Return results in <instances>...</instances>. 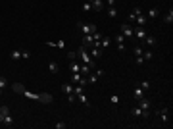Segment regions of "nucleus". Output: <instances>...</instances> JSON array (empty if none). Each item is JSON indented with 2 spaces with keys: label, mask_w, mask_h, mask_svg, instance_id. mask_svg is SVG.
Instances as JSON below:
<instances>
[{
  "label": "nucleus",
  "mask_w": 173,
  "mask_h": 129,
  "mask_svg": "<svg viewBox=\"0 0 173 129\" xmlns=\"http://www.w3.org/2000/svg\"><path fill=\"white\" fill-rule=\"evenodd\" d=\"M12 89H14L15 92H19V95L27 96V98H33V100H37V102H43V104H50V102L54 100V98H52V95H48V92H43V95H39V92H29L23 85H19V83H14Z\"/></svg>",
  "instance_id": "obj_1"
},
{
  "label": "nucleus",
  "mask_w": 173,
  "mask_h": 129,
  "mask_svg": "<svg viewBox=\"0 0 173 129\" xmlns=\"http://www.w3.org/2000/svg\"><path fill=\"white\" fill-rule=\"evenodd\" d=\"M10 58L12 60H29L31 58V52L27 48H15V50H12V54H10Z\"/></svg>",
  "instance_id": "obj_2"
},
{
  "label": "nucleus",
  "mask_w": 173,
  "mask_h": 129,
  "mask_svg": "<svg viewBox=\"0 0 173 129\" xmlns=\"http://www.w3.org/2000/svg\"><path fill=\"white\" fill-rule=\"evenodd\" d=\"M77 29H79V31H83V35H92L94 31H98L94 23H81V21L77 23Z\"/></svg>",
  "instance_id": "obj_3"
},
{
  "label": "nucleus",
  "mask_w": 173,
  "mask_h": 129,
  "mask_svg": "<svg viewBox=\"0 0 173 129\" xmlns=\"http://www.w3.org/2000/svg\"><path fill=\"white\" fill-rule=\"evenodd\" d=\"M154 116H158L162 120V123H169V108H165V106L158 108V110L154 112Z\"/></svg>",
  "instance_id": "obj_4"
},
{
  "label": "nucleus",
  "mask_w": 173,
  "mask_h": 129,
  "mask_svg": "<svg viewBox=\"0 0 173 129\" xmlns=\"http://www.w3.org/2000/svg\"><path fill=\"white\" fill-rule=\"evenodd\" d=\"M115 46H117L119 52H125V50H127V46H125V39H123V35H121V33L115 35Z\"/></svg>",
  "instance_id": "obj_5"
},
{
  "label": "nucleus",
  "mask_w": 173,
  "mask_h": 129,
  "mask_svg": "<svg viewBox=\"0 0 173 129\" xmlns=\"http://www.w3.org/2000/svg\"><path fill=\"white\" fill-rule=\"evenodd\" d=\"M146 35H148V31L144 27H140V25H137V27L133 29V37H137V39H144Z\"/></svg>",
  "instance_id": "obj_6"
},
{
  "label": "nucleus",
  "mask_w": 173,
  "mask_h": 129,
  "mask_svg": "<svg viewBox=\"0 0 173 129\" xmlns=\"http://www.w3.org/2000/svg\"><path fill=\"white\" fill-rule=\"evenodd\" d=\"M121 35H123V37H133V27H131L129 21L121 23Z\"/></svg>",
  "instance_id": "obj_7"
},
{
  "label": "nucleus",
  "mask_w": 173,
  "mask_h": 129,
  "mask_svg": "<svg viewBox=\"0 0 173 129\" xmlns=\"http://www.w3.org/2000/svg\"><path fill=\"white\" fill-rule=\"evenodd\" d=\"M131 114H133L135 118H148V116H150V112H144L140 106H137V108H133V110H131Z\"/></svg>",
  "instance_id": "obj_8"
},
{
  "label": "nucleus",
  "mask_w": 173,
  "mask_h": 129,
  "mask_svg": "<svg viewBox=\"0 0 173 129\" xmlns=\"http://www.w3.org/2000/svg\"><path fill=\"white\" fill-rule=\"evenodd\" d=\"M133 98H135V100H137V102H139V100H143V98H144V91H143V89H140V87H139V85H137V87H135V91H133Z\"/></svg>",
  "instance_id": "obj_9"
},
{
  "label": "nucleus",
  "mask_w": 173,
  "mask_h": 129,
  "mask_svg": "<svg viewBox=\"0 0 173 129\" xmlns=\"http://www.w3.org/2000/svg\"><path fill=\"white\" fill-rule=\"evenodd\" d=\"M139 106L143 108L144 112H150V108H152V100H150V98H143V100H139Z\"/></svg>",
  "instance_id": "obj_10"
},
{
  "label": "nucleus",
  "mask_w": 173,
  "mask_h": 129,
  "mask_svg": "<svg viewBox=\"0 0 173 129\" xmlns=\"http://www.w3.org/2000/svg\"><path fill=\"white\" fill-rule=\"evenodd\" d=\"M75 96H77V100H79L81 104H85L87 108H91V102H88V98H87V96H85V92H83V91H81V92H77Z\"/></svg>",
  "instance_id": "obj_11"
},
{
  "label": "nucleus",
  "mask_w": 173,
  "mask_h": 129,
  "mask_svg": "<svg viewBox=\"0 0 173 129\" xmlns=\"http://www.w3.org/2000/svg\"><path fill=\"white\" fill-rule=\"evenodd\" d=\"M100 56H102V50L96 48V46H91V58H92V60H98Z\"/></svg>",
  "instance_id": "obj_12"
},
{
  "label": "nucleus",
  "mask_w": 173,
  "mask_h": 129,
  "mask_svg": "<svg viewBox=\"0 0 173 129\" xmlns=\"http://www.w3.org/2000/svg\"><path fill=\"white\" fill-rule=\"evenodd\" d=\"M92 10H96V12H102L104 10V0H92Z\"/></svg>",
  "instance_id": "obj_13"
},
{
  "label": "nucleus",
  "mask_w": 173,
  "mask_h": 129,
  "mask_svg": "<svg viewBox=\"0 0 173 129\" xmlns=\"http://www.w3.org/2000/svg\"><path fill=\"white\" fill-rule=\"evenodd\" d=\"M48 71H50V73H58V71H60V66H58L56 60L48 62Z\"/></svg>",
  "instance_id": "obj_14"
},
{
  "label": "nucleus",
  "mask_w": 173,
  "mask_h": 129,
  "mask_svg": "<svg viewBox=\"0 0 173 129\" xmlns=\"http://www.w3.org/2000/svg\"><path fill=\"white\" fill-rule=\"evenodd\" d=\"M143 40H144L146 46H156V43H158V40H156V37H152V35H146Z\"/></svg>",
  "instance_id": "obj_15"
},
{
  "label": "nucleus",
  "mask_w": 173,
  "mask_h": 129,
  "mask_svg": "<svg viewBox=\"0 0 173 129\" xmlns=\"http://www.w3.org/2000/svg\"><path fill=\"white\" fill-rule=\"evenodd\" d=\"M135 21H137V25H140V27H144V25H146V15H144L143 12H140V14L137 15V18H135Z\"/></svg>",
  "instance_id": "obj_16"
},
{
  "label": "nucleus",
  "mask_w": 173,
  "mask_h": 129,
  "mask_svg": "<svg viewBox=\"0 0 173 129\" xmlns=\"http://www.w3.org/2000/svg\"><path fill=\"white\" fill-rule=\"evenodd\" d=\"M160 15V10L158 8H150L148 10V14H146V18H150V19H156Z\"/></svg>",
  "instance_id": "obj_17"
},
{
  "label": "nucleus",
  "mask_w": 173,
  "mask_h": 129,
  "mask_svg": "<svg viewBox=\"0 0 173 129\" xmlns=\"http://www.w3.org/2000/svg\"><path fill=\"white\" fill-rule=\"evenodd\" d=\"M69 71H71V73H81V66L77 64V62H71V64H69Z\"/></svg>",
  "instance_id": "obj_18"
},
{
  "label": "nucleus",
  "mask_w": 173,
  "mask_h": 129,
  "mask_svg": "<svg viewBox=\"0 0 173 129\" xmlns=\"http://www.w3.org/2000/svg\"><path fill=\"white\" fill-rule=\"evenodd\" d=\"M83 46H87V48L92 46V35H85V37H83Z\"/></svg>",
  "instance_id": "obj_19"
},
{
  "label": "nucleus",
  "mask_w": 173,
  "mask_h": 129,
  "mask_svg": "<svg viewBox=\"0 0 173 129\" xmlns=\"http://www.w3.org/2000/svg\"><path fill=\"white\" fill-rule=\"evenodd\" d=\"M139 14H140V8H135L133 12H131V14L127 15V19H129V21H135V18H137Z\"/></svg>",
  "instance_id": "obj_20"
},
{
  "label": "nucleus",
  "mask_w": 173,
  "mask_h": 129,
  "mask_svg": "<svg viewBox=\"0 0 173 129\" xmlns=\"http://www.w3.org/2000/svg\"><path fill=\"white\" fill-rule=\"evenodd\" d=\"M4 125H6V127H12V125H14V118H12V114L4 116Z\"/></svg>",
  "instance_id": "obj_21"
},
{
  "label": "nucleus",
  "mask_w": 173,
  "mask_h": 129,
  "mask_svg": "<svg viewBox=\"0 0 173 129\" xmlns=\"http://www.w3.org/2000/svg\"><path fill=\"white\" fill-rule=\"evenodd\" d=\"M81 10H83L85 14L92 12V4H91V2H87V0H85V2H83V6H81Z\"/></svg>",
  "instance_id": "obj_22"
},
{
  "label": "nucleus",
  "mask_w": 173,
  "mask_h": 129,
  "mask_svg": "<svg viewBox=\"0 0 173 129\" xmlns=\"http://www.w3.org/2000/svg\"><path fill=\"white\" fill-rule=\"evenodd\" d=\"M164 21H165L167 25L173 23V10H169V12H167V15H164Z\"/></svg>",
  "instance_id": "obj_23"
},
{
  "label": "nucleus",
  "mask_w": 173,
  "mask_h": 129,
  "mask_svg": "<svg viewBox=\"0 0 173 129\" xmlns=\"http://www.w3.org/2000/svg\"><path fill=\"white\" fill-rule=\"evenodd\" d=\"M6 87H8V77L0 75V91H6Z\"/></svg>",
  "instance_id": "obj_24"
},
{
  "label": "nucleus",
  "mask_w": 173,
  "mask_h": 129,
  "mask_svg": "<svg viewBox=\"0 0 173 129\" xmlns=\"http://www.w3.org/2000/svg\"><path fill=\"white\" fill-rule=\"evenodd\" d=\"M46 46H56V48H66L64 40H58V43H46Z\"/></svg>",
  "instance_id": "obj_25"
},
{
  "label": "nucleus",
  "mask_w": 173,
  "mask_h": 129,
  "mask_svg": "<svg viewBox=\"0 0 173 129\" xmlns=\"http://www.w3.org/2000/svg\"><path fill=\"white\" fill-rule=\"evenodd\" d=\"M143 58H144V62H148V60L154 58V52H152V50H144V52H143Z\"/></svg>",
  "instance_id": "obj_26"
},
{
  "label": "nucleus",
  "mask_w": 173,
  "mask_h": 129,
  "mask_svg": "<svg viewBox=\"0 0 173 129\" xmlns=\"http://www.w3.org/2000/svg\"><path fill=\"white\" fill-rule=\"evenodd\" d=\"M62 91H64L66 95H71V92H73V85L71 83H66L64 87H62Z\"/></svg>",
  "instance_id": "obj_27"
},
{
  "label": "nucleus",
  "mask_w": 173,
  "mask_h": 129,
  "mask_svg": "<svg viewBox=\"0 0 173 129\" xmlns=\"http://www.w3.org/2000/svg\"><path fill=\"white\" fill-rule=\"evenodd\" d=\"M110 46V37H102V40H100V48L104 50V48H108Z\"/></svg>",
  "instance_id": "obj_28"
},
{
  "label": "nucleus",
  "mask_w": 173,
  "mask_h": 129,
  "mask_svg": "<svg viewBox=\"0 0 173 129\" xmlns=\"http://www.w3.org/2000/svg\"><path fill=\"white\" fill-rule=\"evenodd\" d=\"M139 87H140V89H143L144 92H146V91H150V83H148V81H140Z\"/></svg>",
  "instance_id": "obj_29"
},
{
  "label": "nucleus",
  "mask_w": 173,
  "mask_h": 129,
  "mask_svg": "<svg viewBox=\"0 0 173 129\" xmlns=\"http://www.w3.org/2000/svg\"><path fill=\"white\" fill-rule=\"evenodd\" d=\"M91 71H92V69H91V68H88V66H87V64H83V66H81V73H83V75H85V77H87L88 73H91Z\"/></svg>",
  "instance_id": "obj_30"
},
{
  "label": "nucleus",
  "mask_w": 173,
  "mask_h": 129,
  "mask_svg": "<svg viewBox=\"0 0 173 129\" xmlns=\"http://www.w3.org/2000/svg\"><path fill=\"white\" fill-rule=\"evenodd\" d=\"M108 15H110V18H115V15H117V8H115V6H110Z\"/></svg>",
  "instance_id": "obj_31"
},
{
  "label": "nucleus",
  "mask_w": 173,
  "mask_h": 129,
  "mask_svg": "<svg viewBox=\"0 0 173 129\" xmlns=\"http://www.w3.org/2000/svg\"><path fill=\"white\" fill-rule=\"evenodd\" d=\"M110 102H112L114 106H117L119 104V95H112V96H110Z\"/></svg>",
  "instance_id": "obj_32"
},
{
  "label": "nucleus",
  "mask_w": 173,
  "mask_h": 129,
  "mask_svg": "<svg viewBox=\"0 0 173 129\" xmlns=\"http://www.w3.org/2000/svg\"><path fill=\"white\" fill-rule=\"evenodd\" d=\"M144 52V46H135V56H143Z\"/></svg>",
  "instance_id": "obj_33"
},
{
  "label": "nucleus",
  "mask_w": 173,
  "mask_h": 129,
  "mask_svg": "<svg viewBox=\"0 0 173 129\" xmlns=\"http://www.w3.org/2000/svg\"><path fill=\"white\" fill-rule=\"evenodd\" d=\"M54 127H56V129H66V127H67V123H64V121H58Z\"/></svg>",
  "instance_id": "obj_34"
},
{
  "label": "nucleus",
  "mask_w": 173,
  "mask_h": 129,
  "mask_svg": "<svg viewBox=\"0 0 173 129\" xmlns=\"http://www.w3.org/2000/svg\"><path fill=\"white\" fill-rule=\"evenodd\" d=\"M67 100H69V102H75V100H77V96L71 92V95H67Z\"/></svg>",
  "instance_id": "obj_35"
},
{
  "label": "nucleus",
  "mask_w": 173,
  "mask_h": 129,
  "mask_svg": "<svg viewBox=\"0 0 173 129\" xmlns=\"http://www.w3.org/2000/svg\"><path fill=\"white\" fill-rule=\"evenodd\" d=\"M144 64V58L143 56H137V66H143Z\"/></svg>",
  "instance_id": "obj_36"
},
{
  "label": "nucleus",
  "mask_w": 173,
  "mask_h": 129,
  "mask_svg": "<svg viewBox=\"0 0 173 129\" xmlns=\"http://www.w3.org/2000/svg\"><path fill=\"white\" fill-rule=\"evenodd\" d=\"M108 2V6H115V0H106Z\"/></svg>",
  "instance_id": "obj_37"
},
{
  "label": "nucleus",
  "mask_w": 173,
  "mask_h": 129,
  "mask_svg": "<svg viewBox=\"0 0 173 129\" xmlns=\"http://www.w3.org/2000/svg\"><path fill=\"white\" fill-rule=\"evenodd\" d=\"M0 125H4V116L0 114Z\"/></svg>",
  "instance_id": "obj_38"
},
{
  "label": "nucleus",
  "mask_w": 173,
  "mask_h": 129,
  "mask_svg": "<svg viewBox=\"0 0 173 129\" xmlns=\"http://www.w3.org/2000/svg\"><path fill=\"white\" fill-rule=\"evenodd\" d=\"M87 2H92V0H87Z\"/></svg>",
  "instance_id": "obj_39"
}]
</instances>
